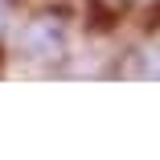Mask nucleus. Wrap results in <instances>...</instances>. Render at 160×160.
<instances>
[{
	"mask_svg": "<svg viewBox=\"0 0 160 160\" xmlns=\"http://www.w3.org/2000/svg\"><path fill=\"white\" fill-rule=\"evenodd\" d=\"M66 25L58 17H33L21 33H17V49L29 62H62L66 58Z\"/></svg>",
	"mask_w": 160,
	"mask_h": 160,
	"instance_id": "obj_1",
	"label": "nucleus"
},
{
	"mask_svg": "<svg viewBox=\"0 0 160 160\" xmlns=\"http://www.w3.org/2000/svg\"><path fill=\"white\" fill-rule=\"evenodd\" d=\"M0 33H4V0H0Z\"/></svg>",
	"mask_w": 160,
	"mask_h": 160,
	"instance_id": "obj_2",
	"label": "nucleus"
}]
</instances>
